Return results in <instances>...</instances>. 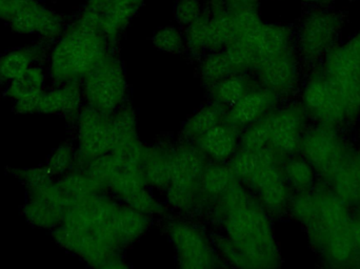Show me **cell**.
Segmentation results:
<instances>
[{"label":"cell","mask_w":360,"mask_h":269,"mask_svg":"<svg viewBox=\"0 0 360 269\" xmlns=\"http://www.w3.org/2000/svg\"><path fill=\"white\" fill-rule=\"evenodd\" d=\"M289 214L306 232L319 261L331 268H360L353 207L323 182L292 196Z\"/></svg>","instance_id":"6da1fadb"},{"label":"cell","mask_w":360,"mask_h":269,"mask_svg":"<svg viewBox=\"0 0 360 269\" xmlns=\"http://www.w3.org/2000/svg\"><path fill=\"white\" fill-rule=\"evenodd\" d=\"M214 215L253 268H273L281 264L270 215L245 184L237 182L220 197L214 203Z\"/></svg>","instance_id":"7a4b0ae2"},{"label":"cell","mask_w":360,"mask_h":269,"mask_svg":"<svg viewBox=\"0 0 360 269\" xmlns=\"http://www.w3.org/2000/svg\"><path fill=\"white\" fill-rule=\"evenodd\" d=\"M103 34L76 19L55 42L49 59V75L55 86L82 81L108 52Z\"/></svg>","instance_id":"3957f363"},{"label":"cell","mask_w":360,"mask_h":269,"mask_svg":"<svg viewBox=\"0 0 360 269\" xmlns=\"http://www.w3.org/2000/svg\"><path fill=\"white\" fill-rule=\"evenodd\" d=\"M345 16L340 11L317 8L302 19L297 35V54L302 67L309 72L323 63L326 55L338 46L344 29Z\"/></svg>","instance_id":"277c9868"},{"label":"cell","mask_w":360,"mask_h":269,"mask_svg":"<svg viewBox=\"0 0 360 269\" xmlns=\"http://www.w3.org/2000/svg\"><path fill=\"white\" fill-rule=\"evenodd\" d=\"M118 205L101 192L84 197L70 207L61 225L73 232L92 234L108 247L120 251L115 228Z\"/></svg>","instance_id":"5b68a950"},{"label":"cell","mask_w":360,"mask_h":269,"mask_svg":"<svg viewBox=\"0 0 360 269\" xmlns=\"http://www.w3.org/2000/svg\"><path fill=\"white\" fill-rule=\"evenodd\" d=\"M82 84L89 107L108 115L122 107L128 93L122 63L110 53L86 74Z\"/></svg>","instance_id":"8992f818"},{"label":"cell","mask_w":360,"mask_h":269,"mask_svg":"<svg viewBox=\"0 0 360 269\" xmlns=\"http://www.w3.org/2000/svg\"><path fill=\"white\" fill-rule=\"evenodd\" d=\"M207 157L195 144L184 143L173 150L172 176L167 201L175 209L190 211L197 206L200 181L207 166Z\"/></svg>","instance_id":"52a82bcc"},{"label":"cell","mask_w":360,"mask_h":269,"mask_svg":"<svg viewBox=\"0 0 360 269\" xmlns=\"http://www.w3.org/2000/svg\"><path fill=\"white\" fill-rule=\"evenodd\" d=\"M259 152L262 163L247 186L255 192L269 215L281 216L289 213L293 192L285 180L283 169L288 157L271 146L262 148Z\"/></svg>","instance_id":"ba28073f"},{"label":"cell","mask_w":360,"mask_h":269,"mask_svg":"<svg viewBox=\"0 0 360 269\" xmlns=\"http://www.w3.org/2000/svg\"><path fill=\"white\" fill-rule=\"evenodd\" d=\"M111 116L89 105L78 114V148L74 169H84L86 163L112 152L114 138Z\"/></svg>","instance_id":"9c48e42d"},{"label":"cell","mask_w":360,"mask_h":269,"mask_svg":"<svg viewBox=\"0 0 360 269\" xmlns=\"http://www.w3.org/2000/svg\"><path fill=\"white\" fill-rule=\"evenodd\" d=\"M264 120L269 132L268 146L288 158L300 154L302 135L311 124L302 103L276 107L264 116Z\"/></svg>","instance_id":"30bf717a"},{"label":"cell","mask_w":360,"mask_h":269,"mask_svg":"<svg viewBox=\"0 0 360 269\" xmlns=\"http://www.w3.org/2000/svg\"><path fill=\"white\" fill-rule=\"evenodd\" d=\"M317 180L327 184L350 206L359 204L360 141L356 144L349 139Z\"/></svg>","instance_id":"8fae6325"},{"label":"cell","mask_w":360,"mask_h":269,"mask_svg":"<svg viewBox=\"0 0 360 269\" xmlns=\"http://www.w3.org/2000/svg\"><path fill=\"white\" fill-rule=\"evenodd\" d=\"M55 242L69 253L78 256L82 261L94 268H128L120 254V249H112L92 234H82L68 230L63 225L52 230Z\"/></svg>","instance_id":"7c38bea8"},{"label":"cell","mask_w":360,"mask_h":269,"mask_svg":"<svg viewBox=\"0 0 360 269\" xmlns=\"http://www.w3.org/2000/svg\"><path fill=\"white\" fill-rule=\"evenodd\" d=\"M168 235L180 268L209 269L217 265V256L213 245L197 226L188 222H171L168 225Z\"/></svg>","instance_id":"4fadbf2b"},{"label":"cell","mask_w":360,"mask_h":269,"mask_svg":"<svg viewBox=\"0 0 360 269\" xmlns=\"http://www.w3.org/2000/svg\"><path fill=\"white\" fill-rule=\"evenodd\" d=\"M75 200L68 196L56 182L27 192L22 215L34 228L54 230L63 223L65 214Z\"/></svg>","instance_id":"5bb4252c"},{"label":"cell","mask_w":360,"mask_h":269,"mask_svg":"<svg viewBox=\"0 0 360 269\" xmlns=\"http://www.w3.org/2000/svg\"><path fill=\"white\" fill-rule=\"evenodd\" d=\"M6 22L16 33L37 35L46 44L56 42L67 27L60 14L38 0H22Z\"/></svg>","instance_id":"9a60e30c"},{"label":"cell","mask_w":360,"mask_h":269,"mask_svg":"<svg viewBox=\"0 0 360 269\" xmlns=\"http://www.w3.org/2000/svg\"><path fill=\"white\" fill-rule=\"evenodd\" d=\"M302 63L296 50L264 61L256 70L260 86L279 98H289L300 92L302 86Z\"/></svg>","instance_id":"2e32d148"},{"label":"cell","mask_w":360,"mask_h":269,"mask_svg":"<svg viewBox=\"0 0 360 269\" xmlns=\"http://www.w3.org/2000/svg\"><path fill=\"white\" fill-rule=\"evenodd\" d=\"M279 98L262 86H254L238 103L226 112V119L231 126L245 130L278 105Z\"/></svg>","instance_id":"e0dca14e"},{"label":"cell","mask_w":360,"mask_h":269,"mask_svg":"<svg viewBox=\"0 0 360 269\" xmlns=\"http://www.w3.org/2000/svg\"><path fill=\"white\" fill-rule=\"evenodd\" d=\"M240 134V130L224 122L199 136L195 145L214 162L224 163L238 150Z\"/></svg>","instance_id":"ac0fdd59"},{"label":"cell","mask_w":360,"mask_h":269,"mask_svg":"<svg viewBox=\"0 0 360 269\" xmlns=\"http://www.w3.org/2000/svg\"><path fill=\"white\" fill-rule=\"evenodd\" d=\"M82 81L60 84L41 93L38 114L77 117L82 109Z\"/></svg>","instance_id":"d6986e66"},{"label":"cell","mask_w":360,"mask_h":269,"mask_svg":"<svg viewBox=\"0 0 360 269\" xmlns=\"http://www.w3.org/2000/svg\"><path fill=\"white\" fill-rule=\"evenodd\" d=\"M49 44H40L22 46L8 51L0 56V84H8L18 76L44 60L48 52Z\"/></svg>","instance_id":"ffe728a7"},{"label":"cell","mask_w":360,"mask_h":269,"mask_svg":"<svg viewBox=\"0 0 360 269\" xmlns=\"http://www.w3.org/2000/svg\"><path fill=\"white\" fill-rule=\"evenodd\" d=\"M173 150L174 147L167 144L147 146L141 169L148 186L165 192L168 190L172 176Z\"/></svg>","instance_id":"44dd1931"},{"label":"cell","mask_w":360,"mask_h":269,"mask_svg":"<svg viewBox=\"0 0 360 269\" xmlns=\"http://www.w3.org/2000/svg\"><path fill=\"white\" fill-rule=\"evenodd\" d=\"M294 50H295V44H294L293 33L289 27L285 25L264 23L256 42L257 67L264 61L276 58Z\"/></svg>","instance_id":"7402d4cb"},{"label":"cell","mask_w":360,"mask_h":269,"mask_svg":"<svg viewBox=\"0 0 360 269\" xmlns=\"http://www.w3.org/2000/svg\"><path fill=\"white\" fill-rule=\"evenodd\" d=\"M239 181L229 165L215 162L207 164L200 181L199 203H215Z\"/></svg>","instance_id":"603a6c76"},{"label":"cell","mask_w":360,"mask_h":269,"mask_svg":"<svg viewBox=\"0 0 360 269\" xmlns=\"http://www.w3.org/2000/svg\"><path fill=\"white\" fill-rule=\"evenodd\" d=\"M141 6L131 0H112L109 8L103 13L101 25V33L108 44H115Z\"/></svg>","instance_id":"cb8c5ba5"},{"label":"cell","mask_w":360,"mask_h":269,"mask_svg":"<svg viewBox=\"0 0 360 269\" xmlns=\"http://www.w3.org/2000/svg\"><path fill=\"white\" fill-rule=\"evenodd\" d=\"M150 224V216L128 205H118L115 228L120 247L132 244L139 240L149 230Z\"/></svg>","instance_id":"d4e9b609"},{"label":"cell","mask_w":360,"mask_h":269,"mask_svg":"<svg viewBox=\"0 0 360 269\" xmlns=\"http://www.w3.org/2000/svg\"><path fill=\"white\" fill-rule=\"evenodd\" d=\"M228 109L215 103H209L188 118L182 126L181 134L186 139L195 140L226 119Z\"/></svg>","instance_id":"484cf974"},{"label":"cell","mask_w":360,"mask_h":269,"mask_svg":"<svg viewBox=\"0 0 360 269\" xmlns=\"http://www.w3.org/2000/svg\"><path fill=\"white\" fill-rule=\"evenodd\" d=\"M235 37L232 14L224 2L215 6L209 20V51L224 50Z\"/></svg>","instance_id":"4316f807"},{"label":"cell","mask_w":360,"mask_h":269,"mask_svg":"<svg viewBox=\"0 0 360 269\" xmlns=\"http://www.w3.org/2000/svg\"><path fill=\"white\" fill-rule=\"evenodd\" d=\"M283 169L293 195L310 190L319 181L314 169L300 154L289 157Z\"/></svg>","instance_id":"83f0119b"},{"label":"cell","mask_w":360,"mask_h":269,"mask_svg":"<svg viewBox=\"0 0 360 269\" xmlns=\"http://www.w3.org/2000/svg\"><path fill=\"white\" fill-rule=\"evenodd\" d=\"M46 84V74L44 69L39 65H33L22 75L8 82L4 91V96L14 101L35 96L44 91Z\"/></svg>","instance_id":"f1b7e54d"},{"label":"cell","mask_w":360,"mask_h":269,"mask_svg":"<svg viewBox=\"0 0 360 269\" xmlns=\"http://www.w3.org/2000/svg\"><path fill=\"white\" fill-rule=\"evenodd\" d=\"M253 86L254 84H251V81L243 74H234L211 86V94L215 103L229 110L238 103Z\"/></svg>","instance_id":"f546056e"},{"label":"cell","mask_w":360,"mask_h":269,"mask_svg":"<svg viewBox=\"0 0 360 269\" xmlns=\"http://www.w3.org/2000/svg\"><path fill=\"white\" fill-rule=\"evenodd\" d=\"M111 124L114 138L113 150L139 139L137 116L131 105H122L116 110L112 114Z\"/></svg>","instance_id":"4dcf8cb0"},{"label":"cell","mask_w":360,"mask_h":269,"mask_svg":"<svg viewBox=\"0 0 360 269\" xmlns=\"http://www.w3.org/2000/svg\"><path fill=\"white\" fill-rule=\"evenodd\" d=\"M57 185L73 200L103 192V188L91 176L82 169H72L56 180Z\"/></svg>","instance_id":"1f68e13d"},{"label":"cell","mask_w":360,"mask_h":269,"mask_svg":"<svg viewBox=\"0 0 360 269\" xmlns=\"http://www.w3.org/2000/svg\"><path fill=\"white\" fill-rule=\"evenodd\" d=\"M147 186L141 167H122L108 183V188L122 201Z\"/></svg>","instance_id":"d6a6232c"},{"label":"cell","mask_w":360,"mask_h":269,"mask_svg":"<svg viewBox=\"0 0 360 269\" xmlns=\"http://www.w3.org/2000/svg\"><path fill=\"white\" fill-rule=\"evenodd\" d=\"M224 51L236 73L255 71L257 67V53L255 46L250 42L235 37Z\"/></svg>","instance_id":"836d02e7"},{"label":"cell","mask_w":360,"mask_h":269,"mask_svg":"<svg viewBox=\"0 0 360 269\" xmlns=\"http://www.w3.org/2000/svg\"><path fill=\"white\" fill-rule=\"evenodd\" d=\"M201 80L207 86H213L221 80L238 74L235 72L234 67L231 65L226 53L222 51L213 52L205 57L201 63L199 70Z\"/></svg>","instance_id":"e575fe53"},{"label":"cell","mask_w":360,"mask_h":269,"mask_svg":"<svg viewBox=\"0 0 360 269\" xmlns=\"http://www.w3.org/2000/svg\"><path fill=\"white\" fill-rule=\"evenodd\" d=\"M230 12L234 23L235 37L250 42L256 48V42L264 25L256 8Z\"/></svg>","instance_id":"d590c367"},{"label":"cell","mask_w":360,"mask_h":269,"mask_svg":"<svg viewBox=\"0 0 360 269\" xmlns=\"http://www.w3.org/2000/svg\"><path fill=\"white\" fill-rule=\"evenodd\" d=\"M262 163V156L259 150L257 152H248V150H239L233 155L229 160V167L232 169L235 177L247 185L256 169Z\"/></svg>","instance_id":"8d00e7d4"},{"label":"cell","mask_w":360,"mask_h":269,"mask_svg":"<svg viewBox=\"0 0 360 269\" xmlns=\"http://www.w3.org/2000/svg\"><path fill=\"white\" fill-rule=\"evenodd\" d=\"M120 169H122L120 163L113 154L109 152L86 163L82 171H86L97 183L101 184L103 190H107L108 183Z\"/></svg>","instance_id":"74e56055"},{"label":"cell","mask_w":360,"mask_h":269,"mask_svg":"<svg viewBox=\"0 0 360 269\" xmlns=\"http://www.w3.org/2000/svg\"><path fill=\"white\" fill-rule=\"evenodd\" d=\"M209 20L210 15L202 13L199 18L188 25L186 44L193 54H200L205 51H209Z\"/></svg>","instance_id":"f35d334b"},{"label":"cell","mask_w":360,"mask_h":269,"mask_svg":"<svg viewBox=\"0 0 360 269\" xmlns=\"http://www.w3.org/2000/svg\"><path fill=\"white\" fill-rule=\"evenodd\" d=\"M76 152L69 143L58 146L46 160V166L53 177H61L69 173L75 163Z\"/></svg>","instance_id":"ab89813d"},{"label":"cell","mask_w":360,"mask_h":269,"mask_svg":"<svg viewBox=\"0 0 360 269\" xmlns=\"http://www.w3.org/2000/svg\"><path fill=\"white\" fill-rule=\"evenodd\" d=\"M11 173L27 188V192L44 188L55 181L46 165L31 169H13Z\"/></svg>","instance_id":"60d3db41"},{"label":"cell","mask_w":360,"mask_h":269,"mask_svg":"<svg viewBox=\"0 0 360 269\" xmlns=\"http://www.w3.org/2000/svg\"><path fill=\"white\" fill-rule=\"evenodd\" d=\"M147 145L141 140L118 146L112 150V154L122 167H143Z\"/></svg>","instance_id":"b9f144b4"},{"label":"cell","mask_w":360,"mask_h":269,"mask_svg":"<svg viewBox=\"0 0 360 269\" xmlns=\"http://www.w3.org/2000/svg\"><path fill=\"white\" fill-rule=\"evenodd\" d=\"M124 204L148 216L165 215L166 207L156 200L155 197L149 192L147 188L135 192L124 201Z\"/></svg>","instance_id":"7bdbcfd3"},{"label":"cell","mask_w":360,"mask_h":269,"mask_svg":"<svg viewBox=\"0 0 360 269\" xmlns=\"http://www.w3.org/2000/svg\"><path fill=\"white\" fill-rule=\"evenodd\" d=\"M154 46L168 54H177L184 48V40L181 33L173 27H162L154 33L152 38Z\"/></svg>","instance_id":"ee69618b"},{"label":"cell","mask_w":360,"mask_h":269,"mask_svg":"<svg viewBox=\"0 0 360 269\" xmlns=\"http://www.w3.org/2000/svg\"><path fill=\"white\" fill-rule=\"evenodd\" d=\"M215 243L218 251L232 265L240 268H253L249 259L239 251V249L233 244L232 241L228 237H219V238L216 239Z\"/></svg>","instance_id":"f6af8a7d"},{"label":"cell","mask_w":360,"mask_h":269,"mask_svg":"<svg viewBox=\"0 0 360 269\" xmlns=\"http://www.w3.org/2000/svg\"><path fill=\"white\" fill-rule=\"evenodd\" d=\"M201 6L199 0H179L175 8V19L181 25H190L201 16Z\"/></svg>","instance_id":"bcb514c9"},{"label":"cell","mask_w":360,"mask_h":269,"mask_svg":"<svg viewBox=\"0 0 360 269\" xmlns=\"http://www.w3.org/2000/svg\"><path fill=\"white\" fill-rule=\"evenodd\" d=\"M22 0H0V20L8 21Z\"/></svg>","instance_id":"7dc6e473"},{"label":"cell","mask_w":360,"mask_h":269,"mask_svg":"<svg viewBox=\"0 0 360 269\" xmlns=\"http://www.w3.org/2000/svg\"><path fill=\"white\" fill-rule=\"evenodd\" d=\"M258 0H222L229 11L245 10L256 8Z\"/></svg>","instance_id":"c3c4849f"},{"label":"cell","mask_w":360,"mask_h":269,"mask_svg":"<svg viewBox=\"0 0 360 269\" xmlns=\"http://www.w3.org/2000/svg\"><path fill=\"white\" fill-rule=\"evenodd\" d=\"M112 0H88L86 1L84 10L91 11V12L97 13V14L103 15L111 4Z\"/></svg>","instance_id":"681fc988"},{"label":"cell","mask_w":360,"mask_h":269,"mask_svg":"<svg viewBox=\"0 0 360 269\" xmlns=\"http://www.w3.org/2000/svg\"><path fill=\"white\" fill-rule=\"evenodd\" d=\"M302 2H307V4H327L329 2L333 1V0H300Z\"/></svg>","instance_id":"f907efd6"},{"label":"cell","mask_w":360,"mask_h":269,"mask_svg":"<svg viewBox=\"0 0 360 269\" xmlns=\"http://www.w3.org/2000/svg\"><path fill=\"white\" fill-rule=\"evenodd\" d=\"M131 1H134V2H136V4H143V1H145V0H131Z\"/></svg>","instance_id":"816d5d0a"},{"label":"cell","mask_w":360,"mask_h":269,"mask_svg":"<svg viewBox=\"0 0 360 269\" xmlns=\"http://www.w3.org/2000/svg\"><path fill=\"white\" fill-rule=\"evenodd\" d=\"M359 141H360V122H359Z\"/></svg>","instance_id":"f5cc1de1"}]
</instances>
